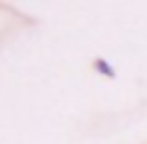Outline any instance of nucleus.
I'll use <instances>...</instances> for the list:
<instances>
[{"instance_id": "obj_1", "label": "nucleus", "mask_w": 147, "mask_h": 144, "mask_svg": "<svg viewBox=\"0 0 147 144\" xmlns=\"http://www.w3.org/2000/svg\"><path fill=\"white\" fill-rule=\"evenodd\" d=\"M96 68H98L100 73H108L110 78L115 76V73H113V68H110V66H105V61H100V59H98V61H96Z\"/></svg>"}]
</instances>
